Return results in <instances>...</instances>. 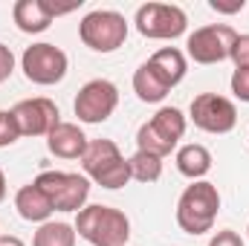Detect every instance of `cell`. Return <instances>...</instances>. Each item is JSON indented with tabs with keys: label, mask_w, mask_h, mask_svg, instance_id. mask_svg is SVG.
I'll use <instances>...</instances> for the list:
<instances>
[{
	"label": "cell",
	"mask_w": 249,
	"mask_h": 246,
	"mask_svg": "<svg viewBox=\"0 0 249 246\" xmlns=\"http://www.w3.org/2000/svg\"><path fill=\"white\" fill-rule=\"evenodd\" d=\"M75 235L90 246H127L130 220L113 206H84L75 217Z\"/></svg>",
	"instance_id": "6da1fadb"
},
{
	"label": "cell",
	"mask_w": 249,
	"mask_h": 246,
	"mask_svg": "<svg viewBox=\"0 0 249 246\" xmlns=\"http://www.w3.org/2000/svg\"><path fill=\"white\" fill-rule=\"evenodd\" d=\"M217 211H220L217 185L197 180V183L188 185L177 200V226L191 238L206 235V232H212V226L217 220Z\"/></svg>",
	"instance_id": "7a4b0ae2"
},
{
	"label": "cell",
	"mask_w": 249,
	"mask_h": 246,
	"mask_svg": "<svg viewBox=\"0 0 249 246\" xmlns=\"http://www.w3.org/2000/svg\"><path fill=\"white\" fill-rule=\"evenodd\" d=\"M81 168L96 185L110 191L130 183V162L122 157L113 139H93L81 157Z\"/></svg>",
	"instance_id": "3957f363"
},
{
	"label": "cell",
	"mask_w": 249,
	"mask_h": 246,
	"mask_svg": "<svg viewBox=\"0 0 249 246\" xmlns=\"http://www.w3.org/2000/svg\"><path fill=\"white\" fill-rule=\"evenodd\" d=\"M186 133V116L177 107H160L148 122L136 130V151L154 157H168Z\"/></svg>",
	"instance_id": "277c9868"
},
{
	"label": "cell",
	"mask_w": 249,
	"mask_h": 246,
	"mask_svg": "<svg viewBox=\"0 0 249 246\" xmlns=\"http://www.w3.org/2000/svg\"><path fill=\"white\" fill-rule=\"evenodd\" d=\"M78 38L93 53H113L127 38V20H124V15L113 12V9H96L81 18Z\"/></svg>",
	"instance_id": "5b68a950"
},
{
	"label": "cell",
	"mask_w": 249,
	"mask_h": 246,
	"mask_svg": "<svg viewBox=\"0 0 249 246\" xmlns=\"http://www.w3.org/2000/svg\"><path fill=\"white\" fill-rule=\"evenodd\" d=\"M35 185L53 203L55 211H81L90 197V180L70 171H44L35 177Z\"/></svg>",
	"instance_id": "8992f818"
},
{
	"label": "cell",
	"mask_w": 249,
	"mask_h": 246,
	"mask_svg": "<svg viewBox=\"0 0 249 246\" xmlns=\"http://www.w3.org/2000/svg\"><path fill=\"white\" fill-rule=\"evenodd\" d=\"M136 32L151 41H174L186 32L188 18L174 3H145L136 9Z\"/></svg>",
	"instance_id": "52a82bcc"
},
{
	"label": "cell",
	"mask_w": 249,
	"mask_h": 246,
	"mask_svg": "<svg viewBox=\"0 0 249 246\" xmlns=\"http://www.w3.org/2000/svg\"><path fill=\"white\" fill-rule=\"evenodd\" d=\"M67 67H70L67 53L55 44H32L23 50V58H20V70H23L26 81L41 84V87L64 81Z\"/></svg>",
	"instance_id": "ba28073f"
},
{
	"label": "cell",
	"mask_w": 249,
	"mask_h": 246,
	"mask_svg": "<svg viewBox=\"0 0 249 246\" xmlns=\"http://www.w3.org/2000/svg\"><path fill=\"white\" fill-rule=\"evenodd\" d=\"M238 32L229 23H209L188 35L186 53L194 64H220L229 58Z\"/></svg>",
	"instance_id": "9c48e42d"
},
{
	"label": "cell",
	"mask_w": 249,
	"mask_h": 246,
	"mask_svg": "<svg viewBox=\"0 0 249 246\" xmlns=\"http://www.w3.org/2000/svg\"><path fill=\"white\" fill-rule=\"evenodd\" d=\"M75 116L84 124H99L107 122L113 116V110L119 107V87L107 78H93L87 81L78 96H75Z\"/></svg>",
	"instance_id": "30bf717a"
},
{
	"label": "cell",
	"mask_w": 249,
	"mask_h": 246,
	"mask_svg": "<svg viewBox=\"0 0 249 246\" xmlns=\"http://www.w3.org/2000/svg\"><path fill=\"white\" fill-rule=\"evenodd\" d=\"M188 116L194 127L206 130V133H229L238 124V107L232 99L217 96V93H200L191 99Z\"/></svg>",
	"instance_id": "8fae6325"
},
{
	"label": "cell",
	"mask_w": 249,
	"mask_h": 246,
	"mask_svg": "<svg viewBox=\"0 0 249 246\" xmlns=\"http://www.w3.org/2000/svg\"><path fill=\"white\" fill-rule=\"evenodd\" d=\"M12 116L18 122L20 136H47L55 124L61 122L58 116V105L47 96H35V99H23L12 107Z\"/></svg>",
	"instance_id": "7c38bea8"
},
{
	"label": "cell",
	"mask_w": 249,
	"mask_h": 246,
	"mask_svg": "<svg viewBox=\"0 0 249 246\" xmlns=\"http://www.w3.org/2000/svg\"><path fill=\"white\" fill-rule=\"evenodd\" d=\"M87 145L90 142H87L84 130L72 122H58L47 133V148L58 159H81L84 151H87Z\"/></svg>",
	"instance_id": "4fadbf2b"
},
{
	"label": "cell",
	"mask_w": 249,
	"mask_h": 246,
	"mask_svg": "<svg viewBox=\"0 0 249 246\" xmlns=\"http://www.w3.org/2000/svg\"><path fill=\"white\" fill-rule=\"evenodd\" d=\"M12 18H15L20 32L38 35V32L50 29L55 12H53V3H47V0H18L15 9H12Z\"/></svg>",
	"instance_id": "5bb4252c"
},
{
	"label": "cell",
	"mask_w": 249,
	"mask_h": 246,
	"mask_svg": "<svg viewBox=\"0 0 249 246\" xmlns=\"http://www.w3.org/2000/svg\"><path fill=\"white\" fill-rule=\"evenodd\" d=\"M15 209H18V214L23 217V220H29V223H47L50 217H53V203L44 197V191L38 188L35 183L23 185L18 194H15Z\"/></svg>",
	"instance_id": "9a60e30c"
},
{
	"label": "cell",
	"mask_w": 249,
	"mask_h": 246,
	"mask_svg": "<svg viewBox=\"0 0 249 246\" xmlns=\"http://www.w3.org/2000/svg\"><path fill=\"white\" fill-rule=\"evenodd\" d=\"M148 64H151V70L168 84V87H177L183 78H186V55L177 50V47H162V50H157L151 58H148Z\"/></svg>",
	"instance_id": "2e32d148"
},
{
	"label": "cell",
	"mask_w": 249,
	"mask_h": 246,
	"mask_svg": "<svg viewBox=\"0 0 249 246\" xmlns=\"http://www.w3.org/2000/svg\"><path fill=\"white\" fill-rule=\"evenodd\" d=\"M177 171H180L183 177H188L191 183L203 180V177L212 171V154H209V148H206V145H197V142L183 145V148L177 151Z\"/></svg>",
	"instance_id": "e0dca14e"
},
{
	"label": "cell",
	"mask_w": 249,
	"mask_h": 246,
	"mask_svg": "<svg viewBox=\"0 0 249 246\" xmlns=\"http://www.w3.org/2000/svg\"><path fill=\"white\" fill-rule=\"evenodd\" d=\"M168 84L151 70V64H139V70L133 72V93L139 96V102H148V105H157L168 96Z\"/></svg>",
	"instance_id": "ac0fdd59"
},
{
	"label": "cell",
	"mask_w": 249,
	"mask_h": 246,
	"mask_svg": "<svg viewBox=\"0 0 249 246\" xmlns=\"http://www.w3.org/2000/svg\"><path fill=\"white\" fill-rule=\"evenodd\" d=\"M75 226L70 223H55V220H47L38 226L35 238H32V246H75Z\"/></svg>",
	"instance_id": "d6986e66"
},
{
	"label": "cell",
	"mask_w": 249,
	"mask_h": 246,
	"mask_svg": "<svg viewBox=\"0 0 249 246\" xmlns=\"http://www.w3.org/2000/svg\"><path fill=\"white\" fill-rule=\"evenodd\" d=\"M127 162H130V180H136V183H157L162 177V157L136 151Z\"/></svg>",
	"instance_id": "ffe728a7"
},
{
	"label": "cell",
	"mask_w": 249,
	"mask_h": 246,
	"mask_svg": "<svg viewBox=\"0 0 249 246\" xmlns=\"http://www.w3.org/2000/svg\"><path fill=\"white\" fill-rule=\"evenodd\" d=\"M20 139V130H18V122L12 116V110H0V148H9Z\"/></svg>",
	"instance_id": "44dd1931"
},
{
	"label": "cell",
	"mask_w": 249,
	"mask_h": 246,
	"mask_svg": "<svg viewBox=\"0 0 249 246\" xmlns=\"http://www.w3.org/2000/svg\"><path fill=\"white\" fill-rule=\"evenodd\" d=\"M229 58L235 61V70H244V67H249V35H238V38H235Z\"/></svg>",
	"instance_id": "7402d4cb"
},
{
	"label": "cell",
	"mask_w": 249,
	"mask_h": 246,
	"mask_svg": "<svg viewBox=\"0 0 249 246\" xmlns=\"http://www.w3.org/2000/svg\"><path fill=\"white\" fill-rule=\"evenodd\" d=\"M232 93H235L241 102H247L249 105V67L232 72Z\"/></svg>",
	"instance_id": "603a6c76"
},
{
	"label": "cell",
	"mask_w": 249,
	"mask_h": 246,
	"mask_svg": "<svg viewBox=\"0 0 249 246\" xmlns=\"http://www.w3.org/2000/svg\"><path fill=\"white\" fill-rule=\"evenodd\" d=\"M209 246H247V244L241 241V235H238V232L223 229V232H217V235L209 241Z\"/></svg>",
	"instance_id": "cb8c5ba5"
},
{
	"label": "cell",
	"mask_w": 249,
	"mask_h": 246,
	"mask_svg": "<svg viewBox=\"0 0 249 246\" xmlns=\"http://www.w3.org/2000/svg\"><path fill=\"white\" fill-rule=\"evenodd\" d=\"M12 72H15V55H12V50H9V47H3V44H0V84H3Z\"/></svg>",
	"instance_id": "d4e9b609"
},
{
	"label": "cell",
	"mask_w": 249,
	"mask_h": 246,
	"mask_svg": "<svg viewBox=\"0 0 249 246\" xmlns=\"http://www.w3.org/2000/svg\"><path fill=\"white\" fill-rule=\"evenodd\" d=\"M209 6H212L214 12H220V15H238V12H244L247 0H232V3H223V0H209Z\"/></svg>",
	"instance_id": "484cf974"
},
{
	"label": "cell",
	"mask_w": 249,
	"mask_h": 246,
	"mask_svg": "<svg viewBox=\"0 0 249 246\" xmlns=\"http://www.w3.org/2000/svg\"><path fill=\"white\" fill-rule=\"evenodd\" d=\"M0 246H26L20 238H15V235H3L0 238Z\"/></svg>",
	"instance_id": "4316f807"
},
{
	"label": "cell",
	"mask_w": 249,
	"mask_h": 246,
	"mask_svg": "<svg viewBox=\"0 0 249 246\" xmlns=\"http://www.w3.org/2000/svg\"><path fill=\"white\" fill-rule=\"evenodd\" d=\"M6 200V174H3V168H0V203Z\"/></svg>",
	"instance_id": "83f0119b"
},
{
	"label": "cell",
	"mask_w": 249,
	"mask_h": 246,
	"mask_svg": "<svg viewBox=\"0 0 249 246\" xmlns=\"http://www.w3.org/2000/svg\"><path fill=\"white\" fill-rule=\"evenodd\" d=\"M247 238H249V226H247Z\"/></svg>",
	"instance_id": "f1b7e54d"
},
{
	"label": "cell",
	"mask_w": 249,
	"mask_h": 246,
	"mask_svg": "<svg viewBox=\"0 0 249 246\" xmlns=\"http://www.w3.org/2000/svg\"><path fill=\"white\" fill-rule=\"evenodd\" d=\"M0 238H3V235H0Z\"/></svg>",
	"instance_id": "f546056e"
}]
</instances>
